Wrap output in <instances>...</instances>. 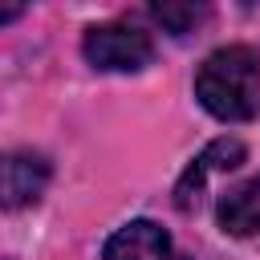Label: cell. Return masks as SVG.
Listing matches in <instances>:
<instances>
[{"instance_id": "cell-5", "label": "cell", "mask_w": 260, "mask_h": 260, "mask_svg": "<svg viewBox=\"0 0 260 260\" xmlns=\"http://www.w3.org/2000/svg\"><path fill=\"white\" fill-rule=\"evenodd\" d=\"M102 260H187V256L175 252V244H171V236H167L162 223H154V219H130V223H122L106 240Z\"/></svg>"}, {"instance_id": "cell-1", "label": "cell", "mask_w": 260, "mask_h": 260, "mask_svg": "<svg viewBox=\"0 0 260 260\" xmlns=\"http://www.w3.org/2000/svg\"><path fill=\"white\" fill-rule=\"evenodd\" d=\"M199 106L219 122H248L260 110V57L252 45L215 49L195 73Z\"/></svg>"}, {"instance_id": "cell-3", "label": "cell", "mask_w": 260, "mask_h": 260, "mask_svg": "<svg viewBox=\"0 0 260 260\" xmlns=\"http://www.w3.org/2000/svg\"><path fill=\"white\" fill-rule=\"evenodd\" d=\"M49 158L32 154V150H4L0 154V207L4 211H20L28 203H37L49 187Z\"/></svg>"}, {"instance_id": "cell-6", "label": "cell", "mask_w": 260, "mask_h": 260, "mask_svg": "<svg viewBox=\"0 0 260 260\" xmlns=\"http://www.w3.org/2000/svg\"><path fill=\"white\" fill-rule=\"evenodd\" d=\"M215 219L228 236H260V175L236 183L215 203Z\"/></svg>"}, {"instance_id": "cell-4", "label": "cell", "mask_w": 260, "mask_h": 260, "mask_svg": "<svg viewBox=\"0 0 260 260\" xmlns=\"http://www.w3.org/2000/svg\"><path fill=\"white\" fill-rule=\"evenodd\" d=\"M244 154H248V150H244L240 138H215V142H207V146L191 158V167L179 175V183H175V207H179V211H195L207 175H215V171H236V167L244 162Z\"/></svg>"}, {"instance_id": "cell-7", "label": "cell", "mask_w": 260, "mask_h": 260, "mask_svg": "<svg viewBox=\"0 0 260 260\" xmlns=\"http://www.w3.org/2000/svg\"><path fill=\"white\" fill-rule=\"evenodd\" d=\"M150 16H154L171 37H187V32H195V28L211 16V8H207V4H150Z\"/></svg>"}, {"instance_id": "cell-2", "label": "cell", "mask_w": 260, "mask_h": 260, "mask_svg": "<svg viewBox=\"0 0 260 260\" xmlns=\"http://www.w3.org/2000/svg\"><path fill=\"white\" fill-rule=\"evenodd\" d=\"M81 57L102 73H138L154 61V41H150V32H142L134 24L110 20V24L85 28Z\"/></svg>"}, {"instance_id": "cell-8", "label": "cell", "mask_w": 260, "mask_h": 260, "mask_svg": "<svg viewBox=\"0 0 260 260\" xmlns=\"http://www.w3.org/2000/svg\"><path fill=\"white\" fill-rule=\"evenodd\" d=\"M16 16H24V4H0V24H8Z\"/></svg>"}]
</instances>
